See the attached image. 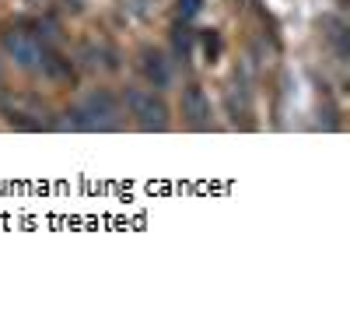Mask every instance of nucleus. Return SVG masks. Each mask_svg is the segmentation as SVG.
<instances>
[{
    "mask_svg": "<svg viewBox=\"0 0 350 309\" xmlns=\"http://www.w3.org/2000/svg\"><path fill=\"white\" fill-rule=\"evenodd\" d=\"M120 102L112 92H92L84 102H77L74 109H67V123L74 130H116L120 127Z\"/></svg>",
    "mask_w": 350,
    "mask_h": 309,
    "instance_id": "f257e3e1",
    "label": "nucleus"
},
{
    "mask_svg": "<svg viewBox=\"0 0 350 309\" xmlns=\"http://www.w3.org/2000/svg\"><path fill=\"white\" fill-rule=\"evenodd\" d=\"M175 53H179L183 60H189V53H193V32H186V28H175Z\"/></svg>",
    "mask_w": 350,
    "mask_h": 309,
    "instance_id": "0eeeda50",
    "label": "nucleus"
},
{
    "mask_svg": "<svg viewBox=\"0 0 350 309\" xmlns=\"http://www.w3.org/2000/svg\"><path fill=\"white\" fill-rule=\"evenodd\" d=\"M39 64H42L46 77H53V81H70V77H74V67H70V60H67L64 53L49 49V46H42V56H39Z\"/></svg>",
    "mask_w": 350,
    "mask_h": 309,
    "instance_id": "423d86ee",
    "label": "nucleus"
},
{
    "mask_svg": "<svg viewBox=\"0 0 350 309\" xmlns=\"http://www.w3.org/2000/svg\"><path fill=\"white\" fill-rule=\"evenodd\" d=\"M183 116H186V123L189 127H196V130H207L211 127V99H207V92L200 88V84H189V88L183 92Z\"/></svg>",
    "mask_w": 350,
    "mask_h": 309,
    "instance_id": "20e7f679",
    "label": "nucleus"
},
{
    "mask_svg": "<svg viewBox=\"0 0 350 309\" xmlns=\"http://www.w3.org/2000/svg\"><path fill=\"white\" fill-rule=\"evenodd\" d=\"M67 8H74V11H81V8H84V0H67Z\"/></svg>",
    "mask_w": 350,
    "mask_h": 309,
    "instance_id": "9d476101",
    "label": "nucleus"
},
{
    "mask_svg": "<svg viewBox=\"0 0 350 309\" xmlns=\"http://www.w3.org/2000/svg\"><path fill=\"white\" fill-rule=\"evenodd\" d=\"M200 8H203L200 0H179V18L186 21V18H193V14H196Z\"/></svg>",
    "mask_w": 350,
    "mask_h": 309,
    "instance_id": "1a4fd4ad",
    "label": "nucleus"
},
{
    "mask_svg": "<svg viewBox=\"0 0 350 309\" xmlns=\"http://www.w3.org/2000/svg\"><path fill=\"white\" fill-rule=\"evenodd\" d=\"M140 74L148 77L154 88H168V84H172V64L165 60V53L154 49V46L140 49Z\"/></svg>",
    "mask_w": 350,
    "mask_h": 309,
    "instance_id": "39448f33",
    "label": "nucleus"
},
{
    "mask_svg": "<svg viewBox=\"0 0 350 309\" xmlns=\"http://www.w3.org/2000/svg\"><path fill=\"white\" fill-rule=\"evenodd\" d=\"M126 109L144 130H165L168 127V102L148 88H130L126 92Z\"/></svg>",
    "mask_w": 350,
    "mask_h": 309,
    "instance_id": "f03ea898",
    "label": "nucleus"
},
{
    "mask_svg": "<svg viewBox=\"0 0 350 309\" xmlns=\"http://www.w3.org/2000/svg\"><path fill=\"white\" fill-rule=\"evenodd\" d=\"M42 46L46 42L28 25H14V28H8V32H4V49L14 56L18 67H36L39 56H42Z\"/></svg>",
    "mask_w": 350,
    "mask_h": 309,
    "instance_id": "7ed1b4c3",
    "label": "nucleus"
},
{
    "mask_svg": "<svg viewBox=\"0 0 350 309\" xmlns=\"http://www.w3.org/2000/svg\"><path fill=\"white\" fill-rule=\"evenodd\" d=\"M200 39H203V49H207V60L214 64V60H217V56H221V36H217V32H214V28H211V32H203Z\"/></svg>",
    "mask_w": 350,
    "mask_h": 309,
    "instance_id": "6e6552de",
    "label": "nucleus"
}]
</instances>
